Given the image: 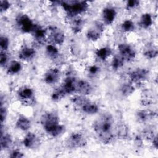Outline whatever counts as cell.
Here are the masks:
<instances>
[{
	"label": "cell",
	"mask_w": 158,
	"mask_h": 158,
	"mask_svg": "<svg viewBox=\"0 0 158 158\" xmlns=\"http://www.w3.org/2000/svg\"><path fill=\"white\" fill-rule=\"evenodd\" d=\"M112 53V49L107 46L101 48L96 51V56L101 60H107L110 56Z\"/></svg>",
	"instance_id": "44dd1931"
},
{
	"label": "cell",
	"mask_w": 158,
	"mask_h": 158,
	"mask_svg": "<svg viewBox=\"0 0 158 158\" xmlns=\"http://www.w3.org/2000/svg\"><path fill=\"white\" fill-rule=\"evenodd\" d=\"M113 125L114 119L110 114H103L94 122V131L103 144H107L113 141Z\"/></svg>",
	"instance_id": "6da1fadb"
},
{
	"label": "cell",
	"mask_w": 158,
	"mask_h": 158,
	"mask_svg": "<svg viewBox=\"0 0 158 158\" xmlns=\"http://www.w3.org/2000/svg\"><path fill=\"white\" fill-rule=\"evenodd\" d=\"M41 140L40 138L34 133H28L23 138V144L28 149H36L40 146Z\"/></svg>",
	"instance_id": "30bf717a"
},
{
	"label": "cell",
	"mask_w": 158,
	"mask_h": 158,
	"mask_svg": "<svg viewBox=\"0 0 158 158\" xmlns=\"http://www.w3.org/2000/svg\"><path fill=\"white\" fill-rule=\"evenodd\" d=\"M149 76V71L146 69H137L133 70L129 74V78L131 83H141L144 81Z\"/></svg>",
	"instance_id": "9c48e42d"
},
{
	"label": "cell",
	"mask_w": 158,
	"mask_h": 158,
	"mask_svg": "<svg viewBox=\"0 0 158 158\" xmlns=\"http://www.w3.org/2000/svg\"><path fill=\"white\" fill-rule=\"evenodd\" d=\"M121 29L123 32L130 33L135 30L134 22L131 20L127 19L121 25Z\"/></svg>",
	"instance_id": "1f68e13d"
},
{
	"label": "cell",
	"mask_w": 158,
	"mask_h": 158,
	"mask_svg": "<svg viewBox=\"0 0 158 158\" xmlns=\"http://www.w3.org/2000/svg\"><path fill=\"white\" fill-rule=\"evenodd\" d=\"M128 128L125 124L122 123L118 125L116 134L119 139H124L127 138L128 136Z\"/></svg>",
	"instance_id": "f1b7e54d"
},
{
	"label": "cell",
	"mask_w": 158,
	"mask_h": 158,
	"mask_svg": "<svg viewBox=\"0 0 158 158\" xmlns=\"http://www.w3.org/2000/svg\"><path fill=\"white\" fill-rule=\"evenodd\" d=\"M17 96L20 102L24 106H31L35 103V98L33 89L28 86H23L19 89Z\"/></svg>",
	"instance_id": "277c9868"
},
{
	"label": "cell",
	"mask_w": 158,
	"mask_h": 158,
	"mask_svg": "<svg viewBox=\"0 0 158 158\" xmlns=\"http://www.w3.org/2000/svg\"><path fill=\"white\" fill-rule=\"evenodd\" d=\"M0 46L1 51H6L9 46V40L5 36H1L0 38Z\"/></svg>",
	"instance_id": "836d02e7"
},
{
	"label": "cell",
	"mask_w": 158,
	"mask_h": 158,
	"mask_svg": "<svg viewBox=\"0 0 158 158\" xmlns=\"http://www.w3.org/2000/svg\"><path fill=\"white\" fill-rule=\"evenodd\" d=\"M153 115V112L150 110H140L136 113V118L139 122H146L152 118Z\"/></svg>",
	"instance_id": "cb8c5ba5"
},
{
	"label": "cell",
	"mask_w": 158,
	"mask_h": 158,
	"mask_svg": "<svg viewBox=\"0 0 158 158\" xmlns=\"http://www.w3.org/2000/svg\"><path fill=\"white\" fill-rule=\"evenodd\" d=\"M15 126L20 130L27 131L31 127V122L25 116L20 115L16 121Z\"/></svg>",
	"instance_id": "d6986e66"
},
{
	"label": "cell",
	"mask_w": 158,
	"mask_h": 158,
	"mask_svg": "<svg viewBox=\"0 0 158 158\" xmlns=\"http://www.w3.org/2000/svg\"><path fill=\"white\" fill-rule=\"evenodd\" d=\"M117 12L112 7H106L103 9L102 12V17L104 23L106 25L112 24L115 19Z\"/></svg>",
	"instance_id": "5bb4252c"
},
{
	"label": "cell",
	"mask_w": 158,
	"mask_h": 158,
	"mask_svg": "<svg viewBox=\"0 0 158 158\" xmlns=\"http://www.w3.org/2000/svg\"><path fill=\"white\" fill-rule=\"evenodd\" d=\"M36 54V51L34 48L24 46L21 49L19 53V57L24 61H30L32 60Z\"/></svg>",
	"instance_id": "2e32d148"
},
{
	"label": "cell",
	"mask_w": 158,
	"mask_h": 158,
	"mask_svg": "<svg viewBox=\"0 0 158 158\" xmlns=\"http://www.w3.org/2000/svg\"><path fill=\"white\" fill-rule=\"evenodd\" d=\"M104 30V23L99 21H96L94 25L87 31L86 37L89 41H96L100 38Z\"/></svg>",
	"instance_id": "52a82bcc"
},
{
	"label": "cell",
	"mask_w": 158,
	"mask_h": 158,
	"mask_svg": "<svg viewBox=\"0 0 158 158\" xmlns=\"http://www.w3.org/2000/svg\"><path fill=\"white\" fill-rule=\"evenodd\" d=\"M0 143L1 149H5L9 148L12 143V136L7 133H3V132L1 131Z\"/></svg>",
	"instance_id": "603a6c76"
},
{
	"label": "cell",
	"mask_w": 158,
	"mask_h": 158,
	"mask_svg": "<svg viewBox=\"0 0 158 158\" xmlns=\"http://www.w3.org/2000/svg\"><path fill=\"white\" fill-rule=\"evenodd\" d=\"M157 48L154 45H148L143 51V55L149 59H154L157 57Z\"/></svg>",
	"instance_id": "484cf974"
},
{
	"label": "cell",
	"mask_w": 158,
	"mask_h": 158,
	"mask_svg": "<svg viewBox=\"0 0 158 158\" xmlns=\"http://www.w3.org/2000/svg\"><path fill=\"white\" fill-rule=\"evenodd\" d=\"M50 34L49 38L53 43L52 44L62 45L65 41V34L60 29L55 27H49Z\"/></svg>",
	"instance_id": "8fae6325"
},
{
	"label": "cell",
	"mask_w": 158,
	"mask_h": 158,
	"mask_svg": "<svg viewBox=\"0 0 158 158\" xmlns=\"http://www.w3.org/2000/svg\"><path fill=\"white\" fill-rule=\"evenodd\" d=\"M152 144H153V146L157 149V136H155L153 139H152Z\"/></svg>",
	"instance_id": "60d3db41"
},
{
	"label": "cell",
	"mask_w": 158,
	"mask_h": 158,
	"mask_svg": "<svg viewBox=\"0 0 158 158\" xmlns=\"http://www.w3.org/2000/svg\"><path fill=\"white\" fill-rule=\"evenodd\" d=\"M122 94L125 96H128L135 91V88L131 83H126L122 85L120 88Z\"/></svg>",
	"instance_id": "f546056e"
},
{
	"label": "cell",
	"mask_w": 158,
	"mask_h": 158,
	"mask_svg": "<svg viewBox=\"0 0 158 158\" xmlns=\"http://www.w3.org/2000/svg\"><path fill=\"white\" fill-rule=\"evenodd\" d=\"M9 157L11 158H22L24 157V154L18 150H14L11 152Z\"/></svg>",
	"instance_id": "f35d334b"
},
{
	"label": "cell",
	"mask_w": 158,
	"mask_h": 158,
	"mask_svg": "<svg viewBox=\"0 0 158 158\" xmlns=\"http://www.w3.org/2000/svg\"><path fill=\"white\" fill-rule=\"evenodd\" d=\"M66 94L62 87L56 89L52 93L51 98L54 101H59L65 96Z\"/></svg>",
	"instance_id": "d6a6232c"
},
{
	"label": "cell",
	"mask_w": 158,
	"mask_h": 158,
	"mask_svg": "<svg viewBox=\"0 0 158 158\" xmlns=\"http://www.w3.org/2000/svg\"><path fill=\"white\" fill-rule=\"evenodd\" d=\"M153 23V20L151 15L149 13H144L141 15L139 24L143 28L147 29L149 28Z\"/></svg>",
	"instance_id": "ffe728a7"
},
{
	"label": "cell",
	"mask_w": 158,
	"mask_h": 158,
	"mask_svg": "<svg viewBox=\"0 0 158 158\" xmlns=\"http://www.w3.org/2000/svg\"><path fill=\"white\" fill-rule=\"evenodd\" d=\"M8 60V55L6 51H1L0 52V64L1 66L4 65Z\"/></svg>",
	"instance_id": "8d00e7d4"
},
{
	"label": "cell",
	"mask_w": 158,
	"mask_h": 158,
	"mask_svg": "<svg viewBox=\"0 0 158 158\" xmlns=\"http://www.w3.org/2000/svg\"><path fill=\"white\" fill-rule=\"evenodd\" d=\"M64 10L69 18H72L86 12L88 9V4L84 1H62L61 2Z\"/></svg>",
	"instance_id": "3957f363"
},
{
	"label": "cell",
	"mask_w": 158,
	"mask_h": 158,
	"mask_svg": "<svg viewBox=\"0 0 158 158\" xmlns=\"http://www.w3.org/2000/svg\"><path fill=\"white\" fill-rule=\"evenodd\" d=\"M16 24L19 30L24 33H31L34 29L35 23L27 14H19L15 19Z\"/></svg>",
	"instance_id": "5b68a950"
},
{
	"label": "cell",
	"mask_w": 158,
	"mask_h": 158,
	"mask_svg": "<svg viewBox=\"0 0 158 158\" xmlns=\"http://www.w3.org/2000/svg\"><path fill=\"white\" fill-rule=\"evenodd\" d=\"M72 102L73 104L79 107H82L90 100L84 95H75L72 98Z\"/></svg>",
	"instance_id": "83f0119b"
},
{
	"label": "cell",
	"mask_w": 158,
	"mask_h": 158,
	"mask_svg": "<svg viewBox=\"0 0 158 158\" xmlns=\"http://www.w3.org/2000/svg\"><path fill=\"white\" fill-rule=\"evenodd\" d=\"M46 55L52 60H56L59 57V52L58 49L52 44H48L46 48Z\"/></svg>",
	"instance_id": "d4e9b609"
},
{
	"label": "cell",
	"mask_w": 158,
	"mask_h": 158,
	"mask_svg": "<svg viewBox=\"0 0 158 158\" xmlns=\"http://www.w3.org/2000/svg\"><path fill=\"white\" fill-rule=\"evenodd\" d=\"M139 5V1L137 0L128 1L126 4V9L127 10H133Z\"/></svg>",
	"instance_id": "e575fe53"
},
{
	"label": "cell",
	"mask_w": 158,
	"mask_h": 158,
	"mask_svg": "<svg viewBox=\"0 0 158 158\" xmlns=\"http://www.w3.org/2000/svg\"><path fill=\"white\" fill-rule=\"evenodd\" d=\"M77 80L73 77H68L64 81L62 88L64 89L66 94H72L76 92Z\"/></svg>",
	"instance_id": "e0dca14e"
},
{
	"label": "cell",
	"mask_w": 158,
	"mask_h": 158,
	"mask_svg": "<svg viewBox=\"0 0 158 158\" xmlns=\"http://www.w3.org/2000/svg\"><path fill=\"white\" fill-rule=\"evenodd\" d=\"M41 124L46 132L52 137H57L62 135L65 128L60 124L58 115L54 112H46L41 117Z\"/></svg>",
	"instance_id": "7a4b0ae2"
},
{
	"label": "cell",
	"mask_w": 158,
	"mask_h": 158,
	"mask_svg": "<svg viewBox=\"0 0 158 158\" xmlns=\"http://www.w3.org/2000/svg\"><path fill=\"white\" fill-rule=\"evenodd\" d=\"M118 50L120 56L123 58L124 61L130 62L134 60L136 56L135 50L129 44L122 43L118 46Z\"/></svg>",
	"instance_id": "ba28073f"
},
{
	"label": "cell",
	"mask_w": 158,
	"mask_h": 158,
	"mask_svg": "<svg viewBox=\"0 0 158 158\" xmlns=\"http://www.w3.org/2000/svg\"><path fill=\"white\" fill-rule=\"evenodd\" d=\"M60 77V72L57 68H51L48 70L44 75V81L48 85L57 83Z\"/></svg>",
	"instance_id": "7c38bea8"
},
{
	"label": "cell",
	"mask_w": 158,
	"mask_h": 158,
	"mask_svg": "<svg viewBox=\"0 0 158 158\" xmlns=\"http://www.w3.org/2000/svg\"><path fill=\"white\" fill-rule=\"evenodd\" d=\"M0 114H1V123L2 124L4 123V122L6 120L7 115V109L5 106H3L2 105H1Z\"/></svg>",
	"instance_id": "74e56055"
},
{
	"label": "cell",
	"mask_w": 158,
	"mask_h": 158,
	"mask_svg": "<svg viewBox=\"0 0 158 158\" xmlns=\"http://www.w3.org/2000/svg\"><path fill=\"white\" fill-rule=\"evenodd\" d=\"M81 109L85 113L89 115L95 114L99 110L98 106L96 103L91 101H88L86 104H85Z\"/></svg>",
	"instance_id": "7402d4cb"
},
{
	"label": "cell",
	"mask_w": 158,
	"mask_h": 158,
	"mask_svg": "<svg viewBox=\"0 0 158 158\" xmlns=\"http://www.w3.org/2000/svg\"><path fill=\"white\" fill-rule=\"evenodd\" d=\"M93 88L91 84L83 80H77L76 92L80 93L81 95H88L92 92Z\"/></svg>",
	"instance_id": "9a60e30c"
},
{
	"label": "cell",
	"mask_w": 158,
	"mask_h": 158,
	"mask_svg": "<svg viewBox=\"0 0 158 158\" xmlns=\"http://www.w3.org/2000/svg\"><path fill=\"white\" fill-rule=\"evenodd\" d=\"M10 3L8 1L1 0L0 1V10L2 13L7 11L10 7Z\"/></svg>",
	"instance_id": "d590c367"
},
{
	"label": "cell",
	"mask_w": 158,
	"mask_h": 158,
	"mask_svg": "<svg viewBox=\"0 0 158 158\" xmlns=\"http://www.w3.org/2000/svg\"><path fill=\"white\" fill-rule=\"evenodd\" d=\"M99 69L98 67L95 65H93L89 68V72L91 75H96L98 72Z\"/></svg>",
	"instance_id": "ab89813d"
},
{
	"label": "cell",
	"mask_w": 158,
	"mask_h": 158,
	"mask_svg": "<svg viewBox=\"0 0 158 158\" xmlns=\"http://www.w3.org/2000/svg\"><path fill=\"white\" fill-rule=\"evenodd\" d=\"M35 43L38 45H43L46 43V30L39 25L35 24L34 29L31 32Z\"/></svg>",
	"instance_id": "4fadbf2b"
},
{
	"label": "cell",
	"mask_w": 158,
	"mask_h": 158,
	"mask_svg": "<svg viewBox=\"0 0 158 158\" xmlns=\"http://www.w3.org/2000/svg\"><path fill=\"white\" fill-rule=\"evenodd\" d=\"M69 19L71 20L70 21V26L72 31L75 34L80 33L84 27L83 20L78 16Z\"/></svg>",
	"instance_id": "ac0fdd59"
},
{
	"label": "cell",
	"mask_w": 158,
	"mask_h": 158,
	"mask_svg": "<svg viewBox=\"0 0 158 158\" xmlns=\"http://www.w3.org/2000/svg\"><path fill=\"white\" fill-rule=\"evenodd\" d=\"M124 60L120 55H115L111 62V65L114 70H118L120 69L124 64Z\"/></svg>",
	"instance_id": "4dcf8cb0"
},
{
	"label": "cell",
	"mask_w": 158,
	"mask_h": 158,
	"mask_svg": "<svg viewBox=\"0 0 158 158\" xmlns=\"http://www.w3.org/2000/svg\"><path fill=\"white\" fill-rule=\"evenodd\" d=\"M66 143L71 148H81L87 144V141L84 135L79 132L72 133L67 138Z\"/></svg>",
	"instance_id": "8992f818"
},
{
	"label": "cell",
	"mask_w": 158,
	"mask_h": 158,
	"mask_svg": "<svg viewBox=\"0 0 158 158\" xmlns=\"http://www.w3.org/2000/svg\"><path fill=\"white\" fill-rule=\"evenodd\" d=\"M22 69V65L20 62L17 60L11 61L7 66V72L8 74L14 75L18 73Z\"/></svg>",
	"instance_id": "4316f807"
}]
</instances>
